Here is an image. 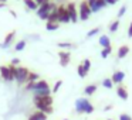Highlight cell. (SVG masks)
<instances>
[{"instance_id":"cell-28","label":"cell","mask_w":132,"mask_h":120,"mask_svg":"<svg viewBox=\"0 0 132 120\" xmlns=\"http://www.w3.org/2000/svg\"><path fill=\"white\" fill-rule=\"evenodd\" d=\"M81 65H82V68L85 69V72L88 74V72H89V68H91V61H89V59H84V62L81 64Z\"/></svg>"},{"instance_id":"cell-25","label":"cell","mask_w":132,"mask_h":120,"mask_svg":"<svg viewBox=\"0 0 132 120\" xmlns=\"http://www.w3.org/2000/svg\"><path fill=\"white\" fill-rule=\"evenodd\" d=\"M118 27H119V20H115L114 23H111V26H109V31L115 33L118 30Z\"/></svg>"},{"instance_id":"cell-41","label":"cell","mask_w":132,"mask_h":120,"mask_svg":"<svg viewBox=\"0 0 132 120\" xmlns=\"http://www.w3.org/2000/svg\"><path fill=\"white\" fill-rule=\"evenodd\" d=\"M6 2L7 0H0V3H4V4H6Z\"/></svg>"},{"instance_id":"cell-1","label":"cell","mask_w":132,"mask_h":120,"mask_svg":"<svg viewBox=\"0 0 132 120\" xmlns=\"http://www.w3.org/2000/svg\"><path fill=\"white\" fill-rule=\"evenodd\" d=\"M75 112L78 114H82V113H87V114H91L94 112V106L89 103L88 99L85 97H78L75 100Z\"/></svg>"},{"instance_id":"cell-3","label":"cell","mask_w":132,"mask_h":120,"mask_svg":"<svg viewBox=\"0 0 132 120\" xmlns=\"http://www.w3.org/2000/svg\"><path fill=\"white\" fill-rule=\"evenodd\" d=\"M57 12H58V23H71L70 14L67 12L65 6H57Z\"/></svg>"},{"instance_id":"cell-42","label":"cell","mask_w":132,"mask_h":120,"mask_svg":"<svg viewBox=\"0 0 132 120\" xmlns=\"http://www.w3.org/2000/svg\"><path fill=\"white\" fill-rule=\"evenodd\" d=\"M2 7H4V3H0V9H2Z\"/></svg>"},{"instance_id":"cell-6","label":"cell","mask_w":132,"mask_h":120,"mask_svg":"<svg viewBox=\"0 0 132 120\" xmlns=\"http://www.w3.org/2000/svg\"><path fill=\"white\" fill-rule=\"evenodd\" d=\"M65 7H67V12H68V14H70V18H71V23H77L78 21V13H77V9H75V4L68 3Z\"/></svg>"},{"instance_id":"cell-31","label":"cell","mask_w":132,"mask_h":120,"mask_svg":"<svg viewBox=\"0 0 132 120\" xmlns=\"http://www.w3.org/2000/svg\"><path fill=\"white\" fill-rule=\"evenodd\" d=\"M98 33H100V28H98V27H97V28H92L91 31H88L87 37H88V38H91V37H94V35H97Z\"/></svg>"},{"instance_id":"cell-23","label":"cell","mask_w":132,"mask_h":120,"mask_svg":"<svg viewBox=\"0 0 132 120\" xmlns=\"http://www.w3.org/2000/svg\"><path fill=\"white\" fill-rule=\"evenodd\" d=\"M24 48H26V41H24V40L19 41V43L16 44V47H14V49H16V51H23Z\"/></svg>"},{"instance_id":"cell-8","label":"cell","mask_w":132,"mask_h":120,"mask_svg":"<svg viewBox=\"0 0 132 120\" xmlns=\"http://www.w3.org/2000/svg\"><path fill=\"white\" fill-rule=\"evenodd\" d=\"M0 75H2V78H3L6 82H12V81H14V78L12 76V74H10L9 71V66H0Z\"/></svg>"},{"instance_id":"cell-34","label":"cell","mask_w":132,"mask_h":120,"mask_svg":"<svg viewBox=\"0 0 132 120\" xmlns=\"http://www.w3.org/2000/svg\"><path fill=\"white\" fill-rule=\"evenodd\" d=\"M125 12H126V7L125 6H122V7H121V9H119V12H118V17H122V16L123 14H125Z\"/></svg>"},{"instance_id":"cell-7","label":"cell","mask_w":132,"mask_h":120,"mask_svg":"<svg viewBox=\"0 0 132 120\" xmlns=\"http://www.w3.org/2000/svg\"><path fill=\"white\" fill-rule=\"evenodd\" d=\"M34 105H36V109H37L38 112H43L44 114H51L53 113V106H47V105H44V103H41V102H34Z\"/></svg>"},{"instance_id":"cell-22","label":"cell","mask_w":132,"mask_h":120,"mask_svg":"<svg viewBox=\"0 0 132 120\" xmlns=\"http://www.w3.org/2000/svg\"><path fill=\"white\" fill-rule=\"evenodd\" d=\"M46 28L48 30V31H55V30L58 28V23H48V21H47Z\"/></svg>"},{"instance_id":"cell-12","label":"cell","mask_w":132,"mask_h":120,"mask_svg":"<svg viewBox=\"0 0 132 120\" xmlns=\"http://www.w3.org/2000/svg\"><path fill=\"white\" fill-rule=\"evenodd\" d=\"M87 2V4H88V7L91 9V12L92 13H97V12H100V6H98V2L97 0H85Z\"/></svg>"},{"instance_id":"cell-35","label":"cell","mask_w":132,"mask_h":120,"mask_svg":"<svg viewBox=\"0 0 132 120\" xmlns=\"http://www.w3.org/2000/svg\"><path fill=\"white\" fill-rule=\"evenodd\" d=\"M97 2H98V6H100V9H104L105 6H108V4L104 2V0H97Z\"/></svg>"},{"instance_id":"cell-19","label":"cell","mask_w":132,"mask_h":120,"mask_svg":"<svg viewBox=\"0 0 132 120\" xmlns=\"http://www.w3.org/2000/svg\"><path fill=\"white\" fill-rule=\"evenodd\" d=\"M34 93V96H50L51 95V89L47 88V89H41V91H36L33 92Z\"/></svg>"},{"instance_id":"cell-16","label":"cell","mask_w":132,"mask_h":120,"mask_svg":"<svg viewBox=\"0 0 132 120\" xmlns=\"http://www.w3.org/2000/svg\"><path fill=\"white\" fill-rule=\"evenodd\" d=\"M128 52H129V47H128V45L119 47V49H118V58H119V59L125 58L126 55H128Z\"/></svg>"},{"instance_id":"cell-18","label":"cell","mask_w":132,"mask_h":120,"mask_svg":"<svg viewBox=\"0 0 132 120\" xmlns=\"http://www.w3.org/2000/svg\"><path fill=\"white\" fill-rule=\"evenodd\" d=\"M23 2H24V4L27 6L29 10H36V12H37L38 6H37V3H36L34 0H23Z\"/></svg>"},{"instance_id":"cell-40","label":"cell","mask_w":132,"mask_h":120,"mask_svg":"<svg viewBox=\"0 0 132 120\" xmlns=\"http://www.w3.org/2000/svg\"><path fill=\"white\" fill-rule=\"evenodd\" d=\"M111 109H112V106H111V105H106L105 107H104V110H105V112H109Z\"/></svg>"},{"instance_id":"cell-5","label":"cell","mask_w":132,"mask_h":120,"mask_svg":"<svg viewBox=\"0 0 132 120\" xmlns=\"http://www.w3.org/2000/svg\"><path fill=\"white\" fill-rule=\"evenodd\" d=\"M80 18L81 20H88L89 18V16L92 14V12H91V9L88 7V4H87V2H82V3L80 4Z\"/></svg>"},{"instance_id":"cell-32","label":"cell","mask_w":132,"mask_h":120,"mask_svg":"<svg viewBox=\"0 0 132 120\" xmlns=\"http://www.w3.org/2000/svg\"><path fill=\"white\" fill-rule=\"evenodd\" d=\"M58 47H60V48H71L72 44L71 43H60V44H58Z\"/></svg>"},{"instance_id":"cell-45","label":"cell","mask_w":132,"mask_h":120,"mask_svg":"<svg viewBox=\"0 0 132 120\" xmlns=\"http://www.w3.org/2000/svg\"><path fill=\"white\" fill-rule=\"evenodd\" d=\"M117 2H118V0H117Z\"/></svg>"},{"instance_id":"cell-20","label":"cell","mask_w":132,"mask_h":120,"mask_svg":"<svg viewBox=\"0 0 132 120\" xmlns=\"http://www.w3.org/2000/svg\"><path fill=\"white\" fill-rule=\"evenodd\" d=\"M95 92H97V85H88V86H85V89H84V93L88 95V96L94 95Z\"/></svg>"},{"instance_id":"cell-10","label":"cell","mask_w":132,"mask_h":120,"mask_svg":"<svg viewBox=\"0 0 132 120\" xmlns=\"http://www.w3.org/2000/svg\"><path fill=\"white\" fill-rule=\"evenodd\" d=\"M58 57H60V64L61 66H67L70 62V52L68 51H60L58 52Z\"/></svg>"},{"instance_id":"cell-17","label":"cell","mask_w":132,"mask_h":120,"mask_svg":"<svg viewBox=\"0 0 132 120\" xmlns=\"http://www.w3.org/2000/svg\"><path fill=\"white\" fill-rule=\"evenodd\" d=\"M47 21H48V23H58V12H57V9H54L51 13H50Z\"/></svg>"},{"instance_id":"cell-26","label":"cell","mask_w":132,"mask_h":120,"mask_svg":"<svg viewBox=\"0 0 132 120\" xmlns=\"http://www.w3.org/2000/svg\"><path fill=\"white\" fill-rule=\"evenodd\" d=\"M112 85H114V83H112V81L109 79V78H106V79L102 81V86L106 89H112Z\"/></svg>"},{"instance_id":"cell-43","label":"cell","mask_w":132,"mask_h":120,"mask_svg":"<svg viewBox=\"0 0 132 120\" xmlns=\"http://www.w3.org/2000/svg\"><path fill=\"white\" fill-rule=\"evenodd\" d=\"M63 120H68V119H63Z\"/></svg>"},{"instance_id":"cell-21","label":"cell","mask_w":132,"mask_h":120,"mask_svg":"<svg viewBox=\"0 0 132 120\" xmlns=\"http://www.w3.org/2000/svg\"><path fill=\"white\" fill-rule=\"evenodd\" d=\"M37 81H38V74H36V72H30L29 78H27V82H37Z\"/></svg>"},{"instance_id":"cell-24","label":"cell","mask_w":132,"mask_h":120,"mask_svg":"<svg viewBox=\"0 0 132 120\" xmlns=\"http://www.w3.org/2000/svg\"><path fill=\"white\" fill-rule=\"evenodd\" d=\"M112 52V48L111 47H106V48H104V49H101V57L102 58H108V55Z\"/></svg>"},{"instance_id":"cell-38","label":"cell","mask_w":132,"mask_h":120,"mask_svg":"<svg viewBox=\"0 0 132 120\" xmlns=\"http://www.w3.org/2000/svg\"><path fill=\"white\" fill-rule=\"evenodd\" d=\"M128 37L132 38V21H131V24H129V28H128Z\"/></svg>"},{"instance_id":"cell-37","label":"cell","mask_w":132,"mask_h":120,"mask_svg":"<svg viewBox=\"0 0 132 120\" xmlns=\"http://www.w3.org/2000/svg\"><path fill=\"white\" fill-rule=\"evenodd\" d=\"M19 64H20V59H19V58H13L12 59V65H19Z\"/></svg>"},{"instance_id":"cell-36","label":"cell","mask_w":132,"mask_h":120,"mask_svg":"<svg viewBox=\"0 0 132 120\" xmlns=\"http://www.w3.org/2000/svg\"><path fill=\"white\" fill-rule=\"evenodd\" d=\"M36 3H37V6L40 7V6H43L44 3H47V2H48V0H34Z\"/></svg>"},{"instance_id":"cell-15","label":"cell","mask_w":132,"mask_h":120,"mask_svg":"<svg viewBox=\"0 0 132 120\" xmlns=\"http://www.w3.org/2000/svg\"><path fill=\"white\" fill-rule=\"evenodd\" d=\"M117 95H118V96H119L122 100H126V99H128V91H126L123 86H118V88H117Z\"/></svg>"},{"instance_id":"cell-14","label":"cell","mask_w":132,"mask_h":120,"mask_svg":"<svg viewBox=\"0 0 132 120\" xmlns=\"http://www.w3.org/2000/svg\"><path fill=\"white\" fill-rule=\"evenodd\" d=\"M98 43H100V45L102 47V48L111 47V41H109V37H108V35H101L100 40H98Z\"/></svg>"},{"instance_id":"cell-27","label":"cell","mask_w":132,"mask_h":120,"mask_svg":"<svg viewBox=\"0 0 132 120\" xmlns=\"http://www.w3.org/2000/svg\"><path fill=\"white\" fill-rule=\"evenodd\" d=\"M9 71H10L12 76L14 78V81H16V76H17V66H14V65H12V64H10V65H9Z\"/></svg>"},{"instance_id":"cell-4","label":"cell","mask_w":132,"mask_h":120,"mask_svg":"<svg viewBox=\"0 0 132 120\" xmlns=\"http://www.w3.org/2000/svg\"><path fill=\"white\" fill-rule=\"evenodd\" d=\"M30 71L24 66H17V76H16V81L17 83H27V78H29Z\"/></svg>"},{"instance_id":"cell-30","label":"cell","mask_w":132,"mask_h":120,"mask_svg":"<svg viewBox=\"0 0 132 120\" xmlns=\"http://www.w3.org/2000/svg\"><path fill=\"white\" fill-rule=\"evenodd\" d=\"M61 85H63V81H57V82H55V85H54V88L51 89V92H54V93H57V92L60 91Z\"/></svg>"},{"instance_id":"cell-13","label":"cell","mask_w":132,"mask_h":120,"mask_svg":"<svg viewBox=\"0 0 132 120\" xmlns=\"http://www.w3.org/2000/svg\"><path fill=\"white\" fill-rule=\"evenodd\" d=\"M29 120H47V114H44L43 112H36V113H33L31 116L29 117Z\"/></svg>"},{"instance_id":"cell-11","label":"cell","mask_w":132,"mask_h":120,"mask_svg":"<svg viewBox=\"0 0 132 120\" xmlns=\"http://www.w3.org/2000/svg\"><path fill=\"white\" fill-rule=\"evenodd\" d=\"M14 35H16V33H14V31H10L9 34L6 35L4 41H3L2 44H0V47H2V48H7V47H9L10 44H12V41H13V38H14Z\"/></svg>"},{"instance_id":"cell-29","label":"cell","mask_w":132,"mask_h":120,"mask_svg":"<svg viewBox=\"0 0 132 120\" xmlns=\"http://www.w3.org/2000/svg\"><path fill=\"white\" fill-rule=\"evenodd\" d=\"M77 72H78V75H80V78H85L87 76V72H85V69L82 68V65L77 66Z\"/></svg>"},{"instance_id":"cell-44","label":"cell","mask_w":132,"mask_h":120,"mask_svg":"<svg viewBox=\"0 0 132 120\" xmlns=\"http://www.w3.org/2000/svg\"><path fill=\"white\" fill-rule=\"evenodd\" d=\"M109 120H112V119H109Z\"/></svg>"},{"instance_id":"cell-9","label":"cell","mask_w":132,"mask_h":120,"mask_svg":"<svg viewBox=\"0 0 132 120\" xmlns=\"http://www.w3.org/2000/svg\"><path fill=\"white\" fill-rule=\"evenodd\" d=\"M123 79H125V72H122V71L114 72V74H112V78H111L112 83H122Z\"/></svg>"},{"instance_id":"cell-39","label":"cell","mask_w":132,"mask_h":120,"mask_svg":"<svg viewBox=\"0 0 132 120\" xmlns=\"http://www.w3.org/2000/svg\"><path fill=\"white\" fill-rule=\"evenodd\" d=\"M104 2H105L106 4H115L117 3V0H104Z\"/></svg>"},{"instance_id":"cell-33","label":"cell","mask_w":132,"mask_h":120,"mask_svg":"<svg viewBox=\"0 0 132 120\" xmlns=\"http://www.w3.org/2000/svg\"><path fill=\"white\" fill-rule=\"evenodd\" d=\"M119 120H132V117L129 116V114H126V113H122L119 116Z\"/></svg>"},{"instance_id":"cell-2","label":"cell","mask_w":132,"mask_h":120,"mask_svg":"<svg viewBox=\"0 0 132 120\" xmlns=\"http://www.w3.org/2000/svg\"><path fill=\"white\" fill-rule=\"evenodd\" d=\"M54 9H57V6H55L54 3L47 2V3H44L43 6H40L37 9V16L41 18V20H47V18H48V16H50V13H51Z\"/></svg>"}]
</instances>
